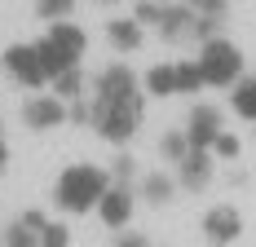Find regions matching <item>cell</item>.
<instances>
[{
    "mask_svg": "<svg viewBox=\"0 0 256 247\" xmlns=\"http://www.w3.org/2000/svg\"><path fill=\"white\" fill-rule=\"evenodd\" d=\"M0 243L256 247V0H0Z\"/></svg>",
    "mask_w": 256,
    "mask_h": 247,
    "instance_id": "1",
    "label": "cell"
}]
</instances>
